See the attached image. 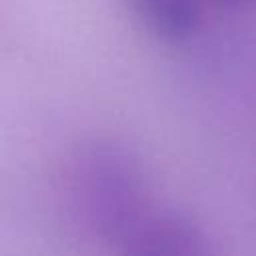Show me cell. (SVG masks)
I'll return each mask as SVG.
<instances>
[{"mask_svg": "<svg viewBox=\"0 0 256 256\" xmlns=\"http://www.w3.org/2000/svg\"><path fill=\"white\" fill-rule=\"evenodd\" d=\"M70 206L92 236L120 244L150 214L142 166L120 144L98 142L82 148L68 168Z\"/></svg>", "mask_w": 256, "mask_h": 256, "instance_id": "6da1fadb", "label": "cell"}, {"mask_svg": "<svg viewBox=\"0 0 256 256\" xmlns=\"http://www.w3.org/2000/svg\"><path fill=\"white\" fill-rule=\"evenodd\" d=\"M120 256H214L204 230L182 214H148L118 244Z\"/></svg>", "mask_w": 256, "mask_h": 256, "instance_id": "7a4b0ae2", "label": "cell"}]
</instances>
